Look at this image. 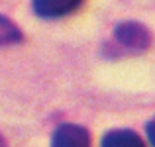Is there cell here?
Listing matches in <instances>:
<instances>
[{"label":"cell","instance_id":"6da1fadb","mask_svg":"<svg viewBox=\"0 0 155 147\" xmlns=\"http://www.w3.org/2000/svg\"><path fill=\"white\" fill-rule=\"evenodd\" d=\"M116 39L130 51H145L151 45V34L137 22H124L116 28Z\"/></svg>","mask_w":155,"mask_h":147},{"label":"cell","instance_id":"8992f818","mask_svg":"<svg viewBox=\"0 0 155 147\" xmlns=\"http://www.w3.org/2000/svg\"><path fill=\"white\" fill-rule=\"evenodd\" d=\"M145 133H147L149 143L155 147V118H151V120L147 122V126H145Z\"/></svg>","mask_w":155,"mask_h":147},{"label":"cell","instance_id":"7a4b0ae2","mask_svg":"<svg viewBox=\"0 0 155 147\" xmlns=\"http://www.w3.org/2000/svg\"><path fill=\"white\" fill-rule=\"evenodd\" d=\"M51 147H91V136L79 124H61L53 132Z\"/></svg>","mask_w":155,"mask_h":147},{"label":"cell","instance_id":"277c9868","mask_svg":"<svg viewBox=\"0 0 155 147\" xmlns=\"http://www.w3.org/2000/svg\"><path fill=\"white\" fill-rule=\"evenodd\" d=\"M100 147H145V143L132 129H112L102 137Z\"/></svg>","mask_w":155,"mask_h":147},{"label":"cell","instance_id":"52a82bcc","mask_svg":"<svg viewBox=\"0 0 155 147\" xmlns=\"http://www.w3.org/2000/svg\"><path fill=\"white\" fill-rule=\"evenodd\" d=\"M0 147H8V145H6V141H4V137H2V136H0Z\"/></svg>","mask_w":155,"mask_h":147},{"label":"cell","instance_id":"3957f363","mask_svg":"<svg viewBox=\"0 0 155 147\" xmlns=\"http://www.w3.org/2000/svg\"><path fill=\"white\" fill-rule=\"evenodd\" d=\"M84 4V0H31V8L39 18L55 20L77 12Z\"/></svg>","mask_w":155,"mask_h":147},{"label":"cell","instance_id":"5b68a950","mask_svg":"<svg viewBox=\"0 0 155 147\" xmlns=\"http://www.w3.org/2000/svg\"><path fill=\"white\" fill-rule=\"evenodd\" d=\"M24 39V34L10 18L0 14V47L16 45Z\"/></svg>","mask_w":155,"mask_h":147}]
</instances>
